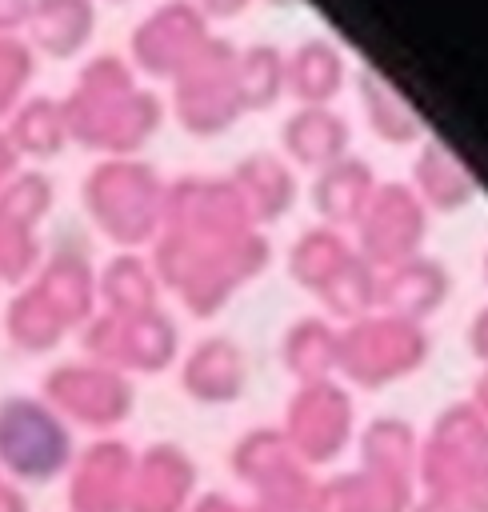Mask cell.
<instances>
[{"mask_svg": "<svg viewBox=\"0 0 488 512\" xmlns=\"http://www.w3.org/2000/svg\"><path fill=\"white\" fill-rule=\"evenodd\" d=\"M8 144L16 148V156H44L60 144V108H52V100H24L12 108V116L0 124Z\"/></svg>", "mask_w": 488, "mask_h": 512, "instance_id": "cell-1", "label": "cell"}, {"mask_svg": "<svg viewBox=\"0 0 488 512\" xmlns=\"http://www.w3.org/2000/svg\"><path fill=\"white\" fill-rule=\"evenodd\" d=\"M72 8H76V0H32L28 20H24L28 36L48 52H68L76 44V36H80L76 24L68 20Z\"/></svg>", "mask_w": 488, "mask_h": 512, "instance_id": "cell-2", "label": "cell"}, {"mask_svg": "<svg viewBox=\"0 0 488 512\" xmlns=\"http://www.w3.org/2000/svg\"><path fill=\"white\" fill-rule=\"evenodd\" d=\"M28 80H32V48L16 36H0V124L20 104Z\"/></svg>", "mask_w": 488, "mask_h": 512, "instance_id": "cell-3", "label": "cell"}, {"mask_svg": "<svg viewBox=\"0 0 488 512\" xmlns=\"http://www.w3.org/2000/svg\"><path fill=\"white\" fill-rule=\"evenodd\" d=\"M32 0H0V36H16V28H24Z\"/></svg>", "mask_w": 488, "mask_h": 512, "instance_id": "cell-4", "label": "cell"}, {"mask_svg": "<svg viewBox=\"0 0 488 512\" xmlns=\"http://www.w3.org/2000/svg\"><path fill=\"white\" fill-rule=\"evenodd\" d=\"M16 160H20V156H16V148L8 144V136H4V128H0V188L16 176Z\"/></svg>", "mask_w": 488, "mask_h": 512, "instance_id": "cell-5", "label": "cell"}]
</instances>
